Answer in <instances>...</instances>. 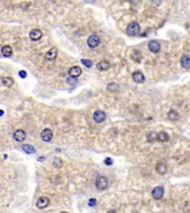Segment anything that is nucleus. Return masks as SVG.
I'll return each instance as SVG.
<instances>
[{
  "mask_svg": "<svg viewBox=\"0 0 190 213\" xmlns=\"http://www.w3.org/2000/svg\"><path fill=\"white\" fill-rule=\"evenodd\" d=\"M139 32H140V27L138 23L134 22V21L129 23L128 27H127V34H128V36L134 37V36H138Z\"/></svg>",
  "mask_w": 190,
  "mask_h": 213,
  "instance_id": "f257e3e1",
  "label": "nucleus"
},
{
  "mask_svg": "<svg viewBox=\"0 0 190 213\" xmlns=\"http://www.w3.org/2000/svg\"><path fill=\"white\" fill-rule=\"evenodd\" d=\"M96 188L98 189V190H105L107 189V186H108V180L107 178L105 177H102V175H99L97 179H96Z\"/></svg>",
  "mask_w": 190,
  "mask_h": 213,
  "instance_id": "f03ea898",
  "label": "nucleus"
},
{
  "mask_svg": "<svg viewBox=\"0 0 190 213\" xmlns=\"http://www.w3.org/2000/svg\"><path fill=\"white\" fill-rule=\"evenodd\" d=\"M87 43L89 46L90 48H96V47H98L99 43H100V38H99V36L98 34H91L88 40H87Z\"/></svg>",
  "mask_w": 190,
  "mask_h": 213,
  "instance_id": "7ed1b4c3",
  "label": "nucleus"
},
{
  "mask_svg": "<svg viewBox=\"0 0 190 213\" xmlns=\"http://www.w3.org/2000/svg\"><path fill=\"white\" fill-rule=\"evenodd\" d=\"M148 48H149V50L151 52H153V53H158L159 51H160V48H161V46L160 43L156 41V40H151L150 42L148 43Z\"/></svg>",
  "mask_w": 190,
  "mask_h": 213,
  "instance_id": "20e7f679",
  "label": "nucleus"
},
{
  "mask_svg": "<svg viewBox=\"0 0 190 213\" xmlns=\"http://www.w3.org/2000/svg\"><path fill=\"white\" fill-rule=\"evenodd\" d=\"M106 119V113L101 110H97L95 113H94V120H95L97 123H101L103 122Z\"/></svg>",
  "mask_w": 190,
  "mask_h": 213,
  "instance_id": "39448f33",
  "label": "nucleus"
},
{
  "mask_svg": "<svg viewBox=\"0 0 190 213\" xmlns=\"http://www.w3.org/2000/svg\"><path fill=\"white\" fill-rule=\"evenodd\" d=\"M163 193H165V191H163V188H162V186H156V188L152 190V196H153V199H156V200H160L162 196H163Z\"/></svg>",
  "mask_w": 190,
  "mask_h": 213,
  "instance_id": "423d86ee",
  "label": "nucleus"
},
{
  "mask_svg": "<svg viewBox=\"0 0 190 213\" xmlns=\"http://www.w3.org/2000/svg\"><path fill=\"white\" fill-rule=\"evenodd\" d=\"M13 139L18 142H23L26 139V132L23 130H16L15 133H13Z\"/></svg>",
  "mask_w": 190,
  "mask_h": 213,
  "instance_id": "0eeeda50",
  "label": "nucleus"
},
{
  "mask_svg": "<svg viewBox=\"0 0 190 213\" xmlns=\"http://www.w3.org/2000/svg\"><path fill=\"white\" fill-rule=\"evenodd\" d=\"M52 137H53V133L50 129H45L41 132V139L46 142H49L52 140Z\"/></svg>",
  "mask_w": 190,
  "mask_h": 213,
  "instance_id": "6e6552de",
  "label": "nucleus"
},
{
  "mask_svg": "<svg viewBox=\"0 0 190 213\" xmlns=\"http://www.w3.org/2000/svg\"><path fill=\"white\" fill-rule=\"evenodd\" d=\"M49 203H50V200L47 196H41V198L38 199V201H37V207H39V209H44V207H48Z\"/></svg>",
  "mask_w": 190,
  "mask_h": 213,
  "instance_id": "1a4fd4ad",
  "label": "nucleus"
},
{
  "mask_svg": "<svg viewBox=\"0 0 190 213\" xmlns=\"http://www.w3.org/2000/svg\"><path fill=\"white\" fill-rule=\"evenodd\" d=\"M132 79H134V82H137V83H142L145 81V76H144V73L141 71H134L132 73Z\"/></svg>",
  "mask_w": 190,
  "mask_h": 213,
  "instance_id": "9d476101",
  "label": "nucleus"
},
{
  "mask_svg": "<svg viewBox=\"0 0 190 213\" xmlns=\"http://www.w3.org/2000/svg\"><path fill=\"white\" fill-rule=\"evenodd\" d=\"M30 39L31 40H34V41H37V40L41 39V37H42V32H41V30L39 29H34V30H31L30 31Z\"/></svg>",
  "mask_w": 190,
  "mask_h": 213,
  "instance_id": "9b49d317",
  "label": "nucleus"
},
{
  "mask_svg": "<svg viewBox=\"0 0 190 213\" xmlns=\"http://www.w3.org/2000/svg\"><path fill=\"white\" fill-rule=\"evenodd\" d=\"M57 55H58L57 48H51L50 50L46 53V59L47 60H53V59H56Z\"/></svg>",
  "mask_w": 190,
  "mask_h": 213,
  "instance_id": "f8f14e48",
  "label": "nucleus"
},
{
  "mask_svg": "<svg viewBox=\"0 0 190 213\" xmlns=\"http://www.w3.org/2000/svg\"><path fill=\"white\" fill-rule=\"evenodd\" d=\"M82 72V70H81V68L78 67V66H75V67L70 68V70H69V74L71 76V77H79L80 74Z\"/></svg>",
  "mask_w": 190,
  "mask_h": 213,
  "instance_id": "ddd939ff",
  "label": "nucleus"
},
{
  "mask_svg": "<svg viewBox=\"0 0 190 213\" xmlns=\"http://www.w3.org/2000/svg\"><path fill=\"white\" fill-rule=\"evenodd\" d=\"M180 63H181V67L184 68V69H189L190 68V57L189 56H182L181 57V60H180Z\"/></svg>",
  "mask_w": 190,
  "mask_h": 213,
  "instance_id": "4468645a",
  "label": "nucleus"
},
{
  "mask_svg": "<svg viewBox=\"0 0 190 213\" xmlns=\"http://www.w3.org/2000/svg\"><path fill=\"white\" fill-rule=\"evenodd\" d=\"M109 68H110V63L108 61H106V60L99 62V63L97 64V69L100 70V71H106V70H108Z\"/></svg>",
  "mask_w": 190,
  "mask_h": 213,
  "instance_id": "2eb2a0df",
  "label": "nucleus"
},
{
  "mask_svg": "<svg viewBox=\"0 0 190 213\" xmlns=\"http://www.w3.org/2000/svg\"><path fill=\"white\" fill-rule=\"evenodd\" d=\"M156 171L159 174H165L167 172V165L165 163H158L156 167Z\"/></svg>",
  "mask_w": 190,
  "mask_h": 213,
  "instance_id": "dca6fc26",
  "label": "nucleus"
},
{
  "mask_svg": "<svg viewBox=\"0 0 190 213\" xmlns=\"http://www.w3.org/2000/svg\"><path fill=\"white\" fill-rule=\"evenodd\" d=\"M157 140L160 141V142H167V141L169 140V135H168L167 132L162 131L160 133H158V135H157Z\"/></svg>",
  "mask_w": 190,
  "mask_h": 213,
  "instance_id": "f3484780",
  "label": "nucleus"
},
{
  "mask_svg": "<svg viewBox=\"0 0 190 213\" xmlns=\"http://www.w3.org/2000/svg\"><path fill=\"white\" fill-rule=\"evenodd\" d=\"M1 53H2V56H5V57H10L12 53V48L10 46H5V47H2V49H1Z\"/></svg>",
  "mask_w": 190,
  "mask_h": 213,
  "instance_id": "a211bd4d",
  "label": "nucleus"
},
{
  "mask_svg": "<svg viewBox=\"0 0 190 213\" xmlns=\"http://www.w3.org/2000/svg\"><path fill=\"white\" fill-rule=\"evenodd\" d=\"M21 149H23L26 153H29V154L36 153V149H34L32 146H30V144H23V146H21Z\"/></svg>",
  "mask_w": 190,
  "mask_h": 213,
  "instance_id": "6ab92c4d",
  "label": "nucleus"
},
{
  "mask_svg": "<svg viewBox=\"0 0 190 213\" xmlns=\"http://www.w3.org/2000/svg\"><path fill=\"white\" fill-rule=\"evenodd\" d=\"M131 59L136 62H140L141 61V53H140L139 50H134L132 53H131Z\"/></svg>",
  "mask_w": 190,
  "mask_h": 213,
  "instance_id": "aec40b11",
  "label": "nucleus"
},
{
  "mask_svg": "<svg viewBox=\"0 0 190 213\" xmlns=\"http://www.w3.org/2000/svg\"><path fill=\"white\" fill-rule=\"evenodd\" d=\"M168 118L170 119V120H172V121H177L179 119V114L176 110H170L168 112Z\"/></svg>",
  "mask_w": 190,
  "mask_h": 213,
  "instance_id": "412c9836",
  "label": "nucleus"
},
{
  "mask_svg": "<svg viewBox=\"0 0 190 213\" xmlns=\"http://www.w3.org/2000/svg\"><path fill=\"white\" fill-rule=\"evenodd\" d=\"M2 83L8 88H10V87L13 85V79L10 78V77H5V78H2Z\"/></svg>",
  "mask_w": 190,
  "mask_h": 213,
  "instance_id": "4be33fe9",
  "label": "nucleus"
},
{
  "mask_svg": "<svg viewBox=\"0 0 190 213\" xmlns=\"http://www.w3.org/2000/svg\"><path fill=\"white\" fill-rule=\"evenodd\" d=\"M67 83L69 84V85H71V87H75V85H77V83H78V80H77V78L76 77H69V78L67 79Z\"/></svg>",
  "mask_w": 190,
  "mask_h": 213,
  "instance_id": "5701e85b",
  "label": "nucleus"
},
{
  "mask_svg": "<svg viewBox=\"0 0 190 213\" xmlns=\"http://www.w3.org/2000/svg\"><path fill=\"white\" fill-rule=\"evenodd\" d=\"M107 89L108 91H111V92H115V91H117L119 89V85L117 83H115V82H111V83H109L107 85Z\"/></svg>",
  "mask_w": 190,
  "mask_h": 213,
  "instance_id": "b1692460",
  "label": "nucleus"
},
{
  "mask_svg": "<svg viewBox=\"0 0 190 213\" xmlns=\"http://www.w3.org/2000/svg\"><path fill=\"white\" fill-rule=\"evenodd\" d=\"M81 63H82L84 66H86L87 68L92 67V62L90 61V60H88V59H81Z\"/></svg>",
  "mask_w": 190,
  "mask_h": 213,
  "instance_id": "393cba45",
  "label": "nucleus"
},
{
  "mask_svg": "<svg viewBox=\"0 0 190 213\" xmlns=\"http://www.w3.org/2000/svg\"><path fill=\"white\" fill-rule=\"evenodd\" d=\"M53 165L56 167V168H60L62 165V161H61V159H55V161H53Z\"/></svg>",
  "mask_w": 190,
  "mask_h": 213,
  "instance_id": "a878e982",
  "label": "nucleus"
},
{
  "mask_svg": "<svg viewBox=\"0 0 190 213\" xmlns=\"http://www.w3.org/2000/svg\"><path fill=\"white\" fill-rule=\"evenodd\" d=\"M157 139V135L155 132H150L149 133V135H148V141L149 142H152V141H155Z\"/></svg>",
  "mask_w": 190,
  "mask_h": 213,
  "instance_id": "bb28decb",
  "label": "nucleus"
},
{
  "mask_svg": "<svg viewBox=\"0 0 190 213\" xmlns=\"http://www.w3.org/2000/svg\"><path fill=\"white\" fill-rule=\"evenodd\" d=\"M150 2L155 7H159V6H161V4H162V0H150Z\"/></svg>",
  "mask_w": 190,
  "mask_h": 213,
  "instance_id": "cd10ccee",
  "label": "nucleus"
},
{
  "mask_svg": "<svg viewBox=\"0 0 190 213\" xmlns=\"http://www.w3.org/2000/svg\"><path fill=\"white\" fill-rule=\"evenodd\" d=\"M105 164H106V165H111L112 164L111 158H106V159H105Z\"/></svg>",
  "mask_w": 190,
  "mask_h": 213,
  "instance_id": "c85d7f7f",
  "label": "nucleus"
},
{
  "mask_svg": "<svg viewBox=\"0 0 190 213\" xmlns=\"http://www.w3.org/2000/svg\"><path fill=\"white\" fill-rule=\"evenodd\" d=\"M96 203H97V200L96 199H90L89 202H88V204H89V207H95Z\"/></svg>",
  "mask_w": 190,
  "mask_h": 213,
  "instance_id": "c756f323",
  "label": "nucleus"
},
{
  "mask_svg": "<svg viewBox=\"0 0 190 213\" xmlns=\"http://www.w3.org/2000/svg\"><path fill=\"white\" fill-rule=\"evenodd\" d=\"M19 76H20L21 78H26V77H27V73L25 72V71H20V72H19Z\"/></svg>",
  "mask_w": 190,
  "mask_h": 213,
  "instance_id": "7c9ffc66",
  "label": "nucleus"
},
{
  "mask_svg": "<svg viewBox=\"0 0 190 213\" xmlns=\"http://www.w3.org/2000/svg\"><path fill=\"white\" fill-rule=\"evenodd\" d=\"M44 160H45V158H42V157L38 158V161H44Z\"/></svg>",
  "mask_w": 190,
  "mask_h": 213,
  "instance_id": "2f4dec72",
  "label": "nucleus"
},
{
  "mask_svg": "<svg viewBox=\"0 0 190 213\" xmlns=\"http://www.w3.org/2000/svg\"><path fill=\"white\" fill-rule=\"evenodd\" d=\"M2 114H4V111H2V110H0V116H2Z\"/></svg>",
  "mask_w": 190,
  "mask_h": 213,
  "instance_id": "473e14b6",
  "label": "nucleus"
},
{
  "mask_svg": "<svg viewBox=\"0 0 190 213\" xmlns=\"http://www.w3.org/2000/svg\"><path fill=\"white\" fill-rule=\"evenodd\" d=\"M87 1H94V0H87Z\"/></svg>",
  "mask_w": 190,
  "mask_h": 213,
  "instance_id": "72a5a7b5",
  "label": "nucleus"
}]
</instances>
